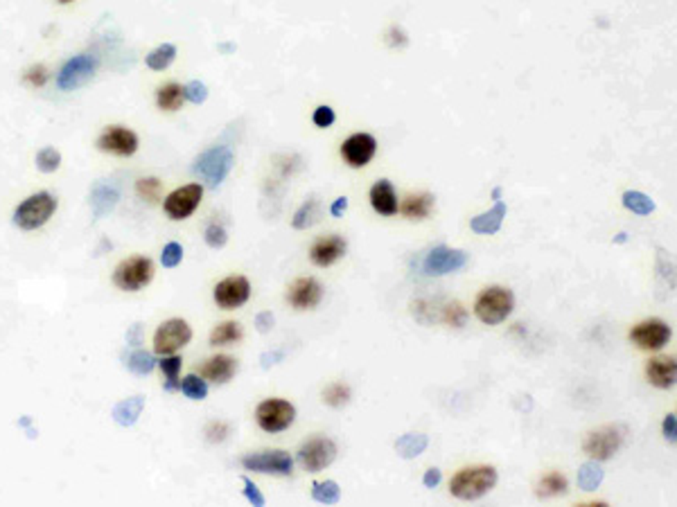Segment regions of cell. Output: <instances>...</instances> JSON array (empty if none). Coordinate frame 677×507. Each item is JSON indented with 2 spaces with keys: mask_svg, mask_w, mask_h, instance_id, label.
<instances>
[{
  "mask_svg": "<svg viewBox=\"0 0 677 507\" xmlns=\"http://www.w3.org/2000/svg\"><path fill=\"white\" fill-rule=\"evenodd\" d=\"M350 388L346 383H332L323 390V401L332 408H343L348 401H350Z\"/></svg>",
  "mask_w": 677,
  "mask_h": 507,
  "instance_id": "obj_39",
  "label": "cell"
},
{
  "mask_svg": "<svg viewBox=\"0 0 677 507\" xmlns=\"http://www.w3.org/2000/svg\"><path fill=\"white\" fill-rule=\"evenodd\" d=\"M186 102V95H183V86L177 81H169L165 86L156 91V104L163 110H179Z\"/></svg>",
  "mask_w": 677,
  "mask_h": 507,
  "instance_id": "obj_27",
  "label": "cell"
},
{
  "mask_svg": "<svg viewBox=\"0 0 677 507\" xmlns=\"http://www.w3.org/2000/svg\"><path fill=\"white\" fill-rule=\"evenodd\" d=\"M312 499L321 505H337L341 501V487L335 480L314 482L312 485Z\"/></svg>",
  "mask_w": 677,
  "mask_h": 507,
  "instance_id": "obj_35",
  "label": "cell"
},
{
  "mask_svg": "<svg viewBox=\"0 0 677 507\" xmlns=\"http://www.w3.org/2000/svg\"><path fill=\"white\" fill-rule=\"evenodd\" d=\"M318 217H321V203H318L316 199H307L303 205H301V210L296 215H293V228L296 230H307V228H312L316 221H318Z\"/></svg>",
  "mask_w": 677,
  "mask_h": 507,
  "instance_id": "obj_32",
  "label": "cell"
},
{
  "mask_svg": "<svg viewBox=\"0 0 677 507\" xmlns=\"http://www.w3.org/2000/svg\"><path fill=\"white\" fill-rule=\"evenodd\" d=\"M181 390L188 399H194V401H201L208 397V383L203 377H196V375H188L186 379H183Z\"/></svg>",
  "mask_w": 677,
  "mask_h": 507,
  "instance_id": "obj_38",
  "label": "cell"
},
{
  "mask_svg": "<svg viewBox=\"0 0 677 507\" xmlns=\"http://www.w3.org/2000/svg\"><path fill=\"white\" fill-rule=\"evenodd\" d=\"M242 467L251 469L255 474H271V476H291L293 457L282 449L260 451L242 457Z\"/></svg>",
  "mask_w": 677,
  "mask_h": 507,
  "instance_id": "obj_8",
  "label": "cell"
},
{
  "mask_svg": "<svg viewBox=\"0 0 677 507\" xmlns=\"http://www.w3.org/2000/svg\"><path fill=\"white\" fill-rule=\"evenodd\" d=\"M235 372H237V361L233 356H228V354L211 356L201 365V377L217 383V386H221V383H228L233 377H235Z\"/></svg>",
  "mask_w": 677,
  "mask_h": 507,
  "instance_id": "obj_21",
  "label": "cell"
},
{
  "mask_svg": "<svg viewBox=\"0 0 677 507\" xmlns=\"http://www.w3.org/2000/svg\"><path fill=\"white\" fill-rule=\"evenodd\" d=\"M503 217H506V203L497 201L490 212H483V215L474 217L470 221V228L476 234H495V232H499V228L503 224Z\"/></svg>",
  "mask_w": 677,
  "mask_h": 507,
  "instance_id": "obj_24",
  "label": "cell"
},
{
  "mask_svg": "<svg viewBox=\"0 0 677 507\" xmlns=\"http://www.w3.org/2000/svg\"><path fill=\"white\" fill-rule=\"evenodd\" d=\"M242 325L240 323H235V320H226V323H221V325H217L215 329H213V334H211V345H233V343H237V341H242Z\"/></svg>",
  "mask_w": 677,
  "mask_h": 507,
  "instance_id": "obj_30",
  "label": "cell"
},
{
  "mask_svg": "<svg viewBox=\"0 0 677 507\" xmlns=\"http://www.w3.org/2000/svg\"><path fill=\"white\" fill-rule=\"evenodd\" d=\"M603 478H605V472H603V467L596 460H589L578 469V485H581V489H585V491L598 489Z\"/></svg>",
  "mask_w": 677,
  "mask_h": 507,
  "instance_id": "obj_29",
  "label": "cell"
},
{
  "mask_svg": "<svg viewBox=\"0 0 677 507\" xmlns=\"http://www.w3.org/2000/svg\"><path fill=\"white\" fill-rule=\"evenodd\" d=\"M673 336V329L671 325L664 323L661 318H648V320H642L632 331H630V338L632 343L637 345L639 350H648V352H655V350H661L664 345H666Z\"/></svg>",
  "mask_w": 677,
  "mask_h": 507,
  "instance_id": "obj_14",
  "label": "cell"
},
{
  "mask_svg": "<svg viewBox=\"0 0 677 507\" xmlns=\"http://www.w3.org/2000/svg\"><path fill=\"white\" fill-rule=\"evenodd\" d=\"M429 447V438L425 433H404L396 442V451L404 460H413V457L423 455Z\"/></svg>",
  "mask_w": 677,
  "mask_h": 507,
  "instance_id": "obj_25",
  "label": "cell"
},
{
  "mask_svg": "<svg viewBox=\"0 0 677 507\" xmlns=\"http://www.w3.org/2000/svg\"><path fill=\"white\" fill-rule=\"evenodd\" d=\"M335 460H337V444L330 438H314L298 449L301 467L312 474L323 472V469L330 467Z\"/></svg>",
  "mask_w": 677,
  "mask_h": 507,
  "instance_id": "obj_13",
  "label": "cell"
},
{
  "mask_svg": "<svg viewBox=\"0 0 677 507\" xmlns=\"http://www.w3.org/2000/svg\"><path fill=\"white\" fill-rule=\"evenodd\" d=\"M515 309V295L508 287H488L479 293L474 302V314L483 325H499L503 323Z\"/></svg>",
  "mask_w": 677,
  "mask_h": 507,
  "instance_id": "obj_2",
  "label": "cell"
},
{
  "mask_svg": "<svg viewBox=\"0 0 677 507\" xmlns=\"http://www.w3.org/2000/svg\"><path fill=\"white\" fill-rule=\"evenodd\" d=\"M228 433H230V426H228V424H224V422H213V424L206 426V440L213 442V444H219V442H224V440L228 438Z\"/></svg>",
  "mask_w": 677,
  "mask_h": 507,
  "instance_id": "obj_46",
  "label": "cell"
},
{
  "mask_svg": "<svg viewBox=\"0 0 677 507\" xmlns=\"http://www.w3.org/2000/svg\"><path fill=\"white\" fill-rule=\"evenodd\" d=\"M57 3H61V5H68V3H72V0H57Z\"/></svg>",
  "mask_w": 677,
  "mask_h": 507,
  "instance_id": "obj_57",
  "label": "cell"
},
{
  "mask_svg": "<svg viewBox=\"0 0 677 507\" xmlns=\"http://www.w3.org/2000/svg\"><path fill=\"white\" fill-rule=\"evenodd\" d=\"M646 375H648V381L655 388H659V390L673 388L675 379H677L675 358L673 356H655V358H650L648 365H646Z\"/></svg>",
  "mask_w": 677,
  "mask_h": 507,
  "instance_id": "obj_20",
  "label": "cell"
},
{
  "mask_svg": "<svg viewBox=\"0 0 677 507\" xmlns=\"http://www.w3.org/2000/svg\"><path fill=\"white\" fill-rule=\"evenodd\" d=\"M26 81L30 86H36V89H41V86L47 81V68L45 66H34L26 72Z\"/></svg>",
  "mask_w": 677,
  "mask_h": 507,
  "instance_id": "obj_49",
  "label": "cell"
},
{
  "mask_svg": "<svg viewBox=\"0 0 677 507\" xmlns=\"http://www.w3.org/2000/svg\"><path fill=\"white\" fill-rule=\"evenodd\" d=\"M492 196H495V201H501V188H495V190H492Z\"/></svg>",
  "mask_w": 677,
  "mask_h": 507,
  "instance_id": "obj_55",
  "label": "cell"
},
{
  "mask_svg": "<svg viewBox=\"0 0 677 507\" xmlns=\"http://www.w3.org/2000/svg\"><path fill=\"white\" fill-rule=\"evenodd\" d=\"M174 59H177V47L172 45V43H163V45L154 47V50L147 55L145 64H147V68L161 72V70L169 68L172 61H174Z\"/></svg>",
  "mask_w": 677,
  "mask_h": 507,
  "instance_id": "obj_31",
  "label": "cell"
},
{
  "mask_svg": "<svg viewBox=\"0 0 677 507\" xmlns=\"http://www.w3.org/2000/svg\"><path fill=\"white\" fill-rule=\"evenodd\" d=\"M335 120H337L335 108H330V106H318V108L314 110V115H312V122H314L318 129L332 127V125H335Z\"/></svg>",
  "mask_w": 677,
  "mask_h": 507,
  "instance_id": "obj_47",
  "label": "cell"
},
{
  "mask_svg": "<svg viewBox=\"0 0 677 507\" xmlns=\"http://www.w3.org/2000/svg\"><path fill=\"white\" fill-rule=\"evenodd\" d=\"M377 140L371 133H354L341 144V156L350 167H366L375 158Z\"/></svg>",
  "mask_w": 677,
  "mask_h": 507,
  "instance_id": "obj_18",
  "label": "cell"
},
{
  "mask_svg": "<svg viewBox=\"0 0 677 507\" xmlns=\"http://www.w3.org/2000/svg\"><path fill=\"white\" fill-rule=\"evenodd\" d=\"M440 320H442L445 325H449V327L461 329V327H465V323H467V309H465L459 300L447 302L445 307H442Z\"/></svg>",
  "mask_w": 677,
  "mask_h": 507,
  "instance_id": "obj_36",
  "label": "cell"
},
{
  "mask_svg": "<svg viewBox=\"0 0 677 507\" xmlns=\"http://www.w3.org/2000/svg\"><path fill=\"white\" fill-rule=\"evenodd\" d=\"M226 241H228V234H226L224 226L211 224L206 228V244L211 246V249H224Z\"/></svg>",
  "mask_w": 677,
  "mask_h": 507,
  "instance_id": "obj_44",
  "label": "cell"
},
{
  "mask_svg": "<svg viewBox=\"0 0 677 507\" xmlns=\"http://www.w3.org/2000/svg\"><path fill=\"white\" fill-rule=\"evenodd\" d=\"M192 341V329L183 318H172L163 323L154 334V352L156 354H174Z\"/></svg>",
  "mask_w": 677,
  "mask_h": 507,
  "instance_id": "obj_10",
  "label": "cell"
},
{
  "mask_svg": "<svg viewBox=\"0 0 677 507\" xmlns=\"http://www.w3.org/2000/svg\"><path fill=\"white\" fill-rule=\"evenodd\" d=\"M152 278H154V262L145 255H135L125 259V262H120L113 273L116 287L122 291H140L152 282Z\"/></svg>",
  "mask_w": 677,
  "mask_h": 507,
  "instance_id": "obj_6",
  "label": "cell"
},
{
  "mask_svg": "<svg viewBox=\"0 0 677 507\" xmlns=\"http://www.w3.org/2000/svg\"><path fill=\"white\" fill-rule=\"evenodd\" d=\"M233 165H235V156L228 147H213L196 158L194 174H199L208 188H217L228 178Z\"/></svg>",
  "mask_w": 677,
  "mask_h": 507,
  "instance_id": "obj_5",
  "label": "cell"
},
{
  "mask_svg": "<svg viewBox=\"0 0 677 507\" xmlns=\"http://www.w3.org/2000/svg\"><path fill=\"white\" fill-rule=\"evenodd\" d=\"M625 239H627V237H625V232H621V234H619V237H617V244H623Z\"/></svg>",
  "mask_w": 677,
  "mask_h": 507,
  "instance_id": "obj_56",
  "label": "cell"
},
{
  "mask_svg": "<svg viewBox=\"0 0 677 507\" xmlns=\"http://www.w3.org/2000/svg\"><path fill=\"white\" fill-rule=\"evenodd\" d=\"M346 210H348V199H346V196H339V199H337L335 203H332V207H330V215L339 219V217H341L343 212H346Z\"/></svg>",
  "mask_w": 677,
  "mask_h": 507,
  "instance_id": "obj_53",
  "label": "cell"
},
{
  "mask_svg": "<svg viewBox=\"0 0 677 507\" xmlns=\"http://www.w3.org/2000/svg\"><path fill=\"white\" fill-rule=\"evenodd\" d=\"M142 408H145V397H140V394H135V397H127L125 401H120L113 408V419L120 426H133L135 422H138Z\"/></svg>",
  "mask_w": 677,
  "mask_h": 507,
  "instance_id": "obj_26",
  "label": "cell"
},
{
  "mask_svg": "<svg viewBox=\"0 0 677 507\" xmlns=\"http://www.w3.org/2000/svg\"><path fill=\"white\" fill-rule=\"evenodd\" d=\"M282 356H285V352H274V354H264V356H262V368H269V365L278 363V358H282Z\"/></svg>",
  "mask_w": 677,
  "mask_h": 507,
  "instance_id": "obj_54",
  "label": "cell"
},
{
  "mask_svg": "<svg viewBox=\"0 0 677 507\" xmlns=\"http://www.w3.org/2000/svg\"><path fill=\"white\" fill-rule=\"evenodd\" d=\"M251 298V282L244 275H230L226 280H221L215 287V302L217 307L226 309H240L242 304H246Z\"/></svg>",
  "mask_w": 677,
  "mask_h": 507,
  "instance_id": "obj_16",
  "label": "cell"
},
{
  "mask_svg": "<svg viewBox=\"0 0 677 507\" xmlns=\"http://www.w3.org/2000/svg\"><path fill=\"white\" fill-rule=\"evenodd\" d=\"M661 428H664V438H666L671 444H675V442H677V417H675V413H668V415H666Z\"/></svg>",
  "mask_w": 677,
  "mask_h": 507,
  "instance_id": "obj_50",
  "label": "cell"
},
{
  "mask_svg": "<svg viewBox=\"0 0 677 507\" xmlns=\"http://www.w3.org/2000/svg\"><path fill=\"white\" fill-rule=\"evenodd\" d=\"M135 190H138V194L150 203L161 199V181L158 178H140L138 185H135Z\"/></svg>",
  "mask_w": 677,
  "mask_h": 507,
  "instance_id": "obj_42",
  "label": "cell"
},
{
  "mask_svg": "<svg viewBox=\"0 0 677 507\" xmlns=\"http://www.w3.org/2000/svg\"><path fill=\"white\" fill-rule=\"evenodd\" d=\"M274 323H276V318H274V314H271V312H262V314H257V318H255V327H257V331H260V334H269L271 329H274Z\"/></svg>",
  "mask_w": 677,
  "mask_h": 507,
  "instance_id": "obj_51",
  "label": "cell"
},
{
  "mask_svg": "<svg viewBox=\"0 0 677 507\" xmlns=\"http://www.w3.org/2000/svg\"><path fill=\"white\" fill-rule=\"evenodd\" d=\"M97 149L111 154V156H120V158H129L138 152V135H135L131 129L125 127H108L100 138H97Z\"/></svg>",
  "mask_w": 677,
  "mask_h": 507,
  "instance_id": "obj_15",
  "label": "cell"
},
{
  "mask_svg": "<svg viewBox=\"0 0 677 507\" xmlns=\"http://www.w3.org/2000/svg\"><path fill=\"white\" fill-rule=\"evenodd\" d=\"M242 482H244V496H246V501H249L251 505H255V507H264L267 501H264V496L260 494V489L253 485V480L244 476Z\"/></svg>",
  "mask_w": 677,
  "mask_h": 507,
  "instance_id": "obj_48",
  "label": "cell"
},
{
  "mask_svg": "<svg viewBox=\"0 0 677 507\" xmlns=\"http://www.w3.org/2000/svg\"><path fill=\"white\" fill-rule=\"evenodd\" d=\"M36 167H39L43 174H52V171L61 167V154L55 147H45V149L36 154Z\"/></svg>",
  "mask_w": 677,
  "mask_h": 507,
  "instance_id": "obj_41",
  "label": "cell"
},
{
  "mask_svg": "<svg viewBox=\"0 0 677 507\" xmlns=\"http://www.w3.org/2000/svg\"><path fill=\"white\" fill-rule=\"evenodd\" d=\"M257 426L267 433H282L287 431L293 419H296V408L285 399H267L255 408Z\"/></svg>",
  "mask_w": 677,
  "mask_h": 507,
  "instance_id": "obj_7",
  "label": "cell"
},
{
  "mask_svg": "<svg viewBox=\"0 0 677 507\" xmlns=\"http://www.w3.org/2000/svg\"><path fill=\"white\" fill-rule=\"evenodd\" d=\"M625 438H627V426L605 424V426L587 433L585 440H583V451L592 457V460L605 462L621 451V447L625 444Z\"/></svg>",
  "mask_w": 677,
  "mask_h": 507,
  "instance_id": "obj_3",
  "label": "cell"
},
{
  "mask_svg": "<svg viewBox=\"0 0 677 507\" xmlns=\"http://www.w3.org/2000/svg\"><path fill=\"white\" fill-rule=\"evenodd\" d=\"M440 478H442L440 469H438V467H432V469H427V474H425V478H423V485H425L427 489H434V487H438Z\"/></svg>",
  "mask_w": 677,
  "mask_h": 507,
  "instance_id": "obj_52",
  "label": "cell"
},
{
  "mask_svg": "<svg viewBox=\"0 0 677 507\" xmlns=\"http://www.w3.org/2000/svg\"><path fill=\"white\" fill-rule=\"evenodd\" d=\"M497 469L490 465L465 467L449 480V491L459 501H479L497 485Z\"/></svg>",
  "mask_w": 677,
  "mask_h": 507,
  "instance_id": "obj_1",
  "label": "cell"
},
{
  "mask_svg": "<svg viewBox=\"0 0 677 507\" xmlns=\"http://www.w3.org/2000/svg\"><path fill=\"white\" fill-rule=\"evenodd\" d=\"M569 491V482L562 474L553 472L549 476H544L539 482H537V499H556V496H562V494Z\"/></svg>",
  "mask_w": 677,
  "mask_h": 507,
  "instance_id": "obj_28",
  "label": "cell"
},
{
  "mask_svg": "<svg viewBox=\"0 0 677 507\" xmlns=\"http://www.w3.org/2000/svg\"><path fill=\"white\" fill-rule=\"evenodd\" d=\"M183 95H186V100L192 104H203L208 100V89L201 81H190L188 86H183Z\"/></svg>",
  "mask_w": 677,
  "mask_h": 507,
  "instance_id": "obj_45",
  "label": "cell"
},
{
  "mask_svg": "<svg viewBox=\"0 0 677 507\" xmlns=\"http://www.w3.org/2000/svg\"><path fill=\"white\" fill-rule=\"evenodd\" d=\"M181 259H183V246L177 241H169L161 253V264L165 268H174L181 264Z\"/></svg>",
  "mask_w": 677,
  "mask_h": 507,
  "instance_id": "obj_43",
  "label": "cell"
},
{
  "mask_svg": "<svg viewBox=\"0 0 677 507\" xmlns=\"http://www.w3.org/2000/svg\"><path fill=\"white\" fill-rule=\"evenodd\" d=\"M97 70V57L95 55H75L61 66L57 75L59 91H75L79 86L89 81Z\"/></svg>",
  "mask_w": 677,
  "mask_h": 507,
  "instance_id": "obj_11",
  "label": "cell"
},
{
  "mask_svg": "<svg viewBox=\"0 0 677 507\" xmlns=\"http://www.w3.org/2000/svg\"><path fill=\"white\" fill-rule=\"evenodd\" d=\"M467 262H470V255H467L465 251L449 249V246H436V249L427 253L425 262H423V270H425V275L440 278V275H447V273H457V270H461Z\"/></svg>",
  "mask_w": 677,
  "mask_h": 507,
  "instance_id": "obj_12",
  "label": "cell"
},
{
  "mask_svg": "<svg viewBox=\"0 0 677 507\" xmlns=\"http://www.w3.org/2000/svg\"><path fill=\"white\" fill-rule=\"evenodd\" d=\"M287 300L296 312H310V309H316L323 300L321 282H318L316 278H298L289 287Z\"/></svg>",
  "mask_w": 677,
  "mask_h": 507,
  "instance_id": "obj_17",
  "label": "cell"
},
{
  "mask_svg": "<svg viewBox=\"0 0 677 507\" xmlns=\"http://www.w3.org/2000/svg\"><path fill=\"white\" fill-rule=\"evenodd\" d=\"M371 205L377 215L381 217H393L398 212V194L391 181L381 178L371 188Z\"/></svg>",
  "mask_w": 677,
  "mask_h": 507,
  "instance_id": "obj_22",
  "label": "cell"
},
{
  "mask_svg": "<svg viewBox=\"0 0 677 507\" xmlns=\"http://www.w3.org/2000/svg\"><path fill=\"white\" fill-rule=\"evenodd\" d=\"M91 201H93V205H95V212H97V215H104V212H108V210L116 205L118 192L111 190V188H104V185H100V188H95Z\"/></svg>",
  "mask_w": 677,
  "mask_h": 507,
  "instance_id": "obj_40",
  "label": "cell"
},
{
  "mask_svg": "<svg viewBox=\"0 0 677 507\" xmlns=\"http://www.w3.org/2000/svg\"><path fill=\"white\" fill-rule=\"evenodd\" d=\"M346 249H348L346 239L339 237V234H330V237H321V239L314 241L312 251H310V259H312V264L325 268L346 255Z\"/></svg>",
  "mask_w": 677,
  "mask_h": 507,
  "instance_id": "obj_19",
  "label": "cell"
},
{
  "mask_svg": "<svg viewBox=\"0 0 677 507\" xmlns=\"http://www.w3.org/2000/svg\"><path fill=\"white\" fill-rule=\"evenodd\" d=\"M623 205L630 210V212L639 215V217H646V215L652 212V210H655V201H652L648 194L637 192V190H630V192L623 194Z\"/></svg>",
  "mask_w": 677,
  "mask_h": 507,
  "instance_id": "obj_34",
  "label": "cell"
},
{
  "mask_svg": "<svg viewBox=\"0 0 677 507\" xmlns=\"http://www.w3.org/2000/svg\"><path fill=\"white\" fill-rule=\"evenodd\" d=\"M161 365L163 375H165V390H181V383H179V375H181V356H174V354H165L163 361H158Z\"/></svg>",
  "mask_w": 677,
  "mask_h": 507,
  "instance_id": "obj_33",
  "label": "cell"
},
{
  "mask_svg": "<svg viewBox=\"0 0 677 507\" xmlns=\"http://www.w3.org/2000/svg\"><path fill=\"white\" fill-rule=\"evenodd\" d=\"M434 194L429 192H420V194H411L402 201V205L398 207L400 212L409 219V221H425L434 210Z\"/></svg>",
  "mask_w": 677,
  "mask_h": 507,
  "instance_id": "obj_23",
  "label": "cell"
},
{
  "mask_svg": "<svg viewBox=\"0 0 677 507\" xmlns=\"http://www.w3.org/2000/svg\"><path fill=\"white\" fill-rule=\"evenodd\" d=\"M201 196H203V188L199 183L183 185V188H177L174 192H169L165 196L163 210L172 221H183L194 215V210L201 203Z\"/></svg>",
  "mask_w": 677,
  "mask_h": 507,
  "instance_id": "obj_9",
  "label": "cell"
},
{
  "mask_svg": "<svg viewBox=\"0 0 677 507\" xmlns=\"http://www.w3.org/2000/svg\"><path fill=\"white\" fill-rule=\"evenodd\" d=\"M127 368L131 370L133 375H150L152 370L156 368V358L150 354V352H145V350H135L129 358H127Z\"/></svg>",
  "mask_w": 677,
  "mask_h": 507,
  "instance_id": "obj_37",
  "label": "cell"
},
{
  "mask_svg": "<svg viewBox=\"0 0 677 507\" xmlns=\"http://www.w3.org/2000/svg\"><path fill=\"white\" fill-rule=\"evenodd\" d=\"M57 212V199L50 192H36L23 201L14 212V224L21 230H36L45 226Z\"/></svg>",
  "mask_w": 677,
  "mask_h": 507,
  "instance_id": "obj_4",
  "label": "cell"
}]
</instances>
